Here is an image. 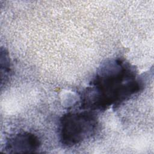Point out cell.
<instances>
[{
    "label": "cell",
    "instance_id": "1",
    "mask_svg": "<svg viewBox=\"0 0 154 154\" xmlns=\"http://www.w3.org/2000/svg\"><path fill=\"white\" fill-rule=\"evenodd\" d=\"M144 82L135 68L118 58L105 63L81 96V108L105 111L116 108L137 94Z\"/></svg>",
    "mask_w": 154,
    "mask_h": 154
},
{
    "label": "cell",
    "instance_id": "2",
    "mask_svg": "<svg viewBox=\"0 0 154 154\" xmlns=\"http://www.w3.org/2000/svg\"><path fill=\"white\" fill-rule=\"evenodd\" d=\"M98 125V119L93 111L67 112L59 122L60 142L67 147L79 144L95 134Z\"/></svg>",
    "mask_w": 154,
    "mask_h": 154
},
{
    "label": "cell",
    "instance_id": "3",
    "mask_svg": "<svg viewBox=\"0 0 154 154\" xmlns=\"http://www.w3.org/2000/svg\"><path fill=\"white\" fill-rule=\"evenodd\" d=\"M39 138L33 133L22 132L10 137L6 141L4 149L11 153H34L40 147Z\"/></svg>",
    "mask_w": 154,
    "mask_h": 154
},
{
    "label": "cell",
    "instance_id": "4",
    "mask_svg": "<svg viewBox=\"0 0 154 154\" xmlns=\"http://www.w3.org/2000/svg\"><path fill=\"white\" fill-rule=\"evenodd\" d=\"M11 66L9 55L7 51L1 49V87L8 82L11 76Z\"/></svg>",
    "mask_w": 154,
    "mask_h": 154
}]
</instances>
